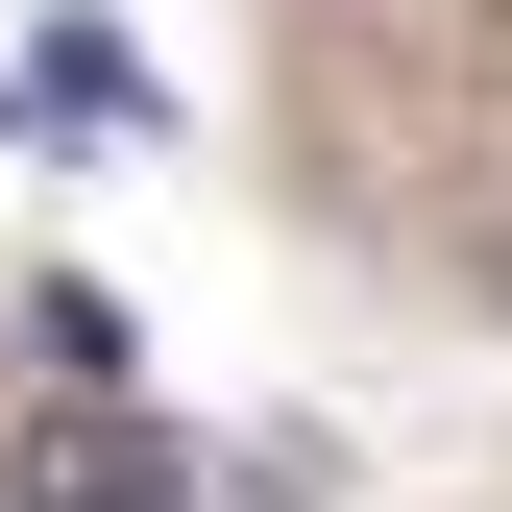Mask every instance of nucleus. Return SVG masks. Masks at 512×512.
Here are the masks:
<instances>
[{"label":"nucleus","mask_w":512,"mask_h":512,"mask_svg":"<svg viewBox=\"0 0 512 512\" xmlns=\"http://www.w3.org/2000/svg\"><path fill=\"white\" fill-rule=\"evenodd\" d=\"M0 488H25V512H171L196 464H171V415L122 391V366H74V391L25 415V464H0Z\"/></svg>","instance_id":"1"}]
</instances>
